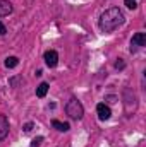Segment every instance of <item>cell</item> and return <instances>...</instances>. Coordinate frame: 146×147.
Here are the masks:
<instances>
[{
	"mask_svg": "<svg viewBox=\"0 0 146 147\" xmlns=\"http://www.w3.org/2000/svg\"><path fill=\"white\" fill-rule=\"evenodd\" d=\"M126 17L119 7H110L100 16V29L103 33H113L117 28L124 24Z\"/></svg>",
	"mask_w": 146,
	"mask_h": 147,
	"instance_id": "1",
	"label": "cell"
},
{
	"mask_svg": "<svg viewBox=\"0 0 146 147\" xmlns=\"http://www.w3.org/2000/svg\"><path fill=\"white\" fill-rule=\"evenodd\" d=\"M65 113H67L69 118H72V120H81L83 115H84V108H83L81 101H77L76 98H72V99H69V103L65 105Z\"/></svg>",
	"mask_w": 146,
	"mask_h": 147,
	"instance_id": "2",
	"label": "cell"
},
{
	"mask_svg": "<svg viewBox=\"0 0 146 147\" xmlns=\"http://www.w3.org/2000/svg\"><path fill=\"white\" fill-rule=\"evenodd\" d=\"M124 105H126V111L127 113H131V105H132V108L136 110L138 108V98H136V94L131 91V89H126L124 91Z\"/></svg>",
	"mask_w": 146,
	"mask_h": 147,
	"instance_id": "3",
	"label": "cell"
},
{
	"mask_svg": "<svg viewBox=\"0 0 146 147\" xmlns=\"http://www.w3.org/2000/svg\"><path fill=\"white\" fill-rule=\"evenodd\" d=\"M43 60H45L46 67L53 69V67H57V63H59V53H57L55 50H48V51H45Z\"/></svg>",
	"mask_w": 146,
	"mask_h": 147,
	"instance_id": "4",
	"label": "cell"
},
{
	"mask_svg": "<svg viewBox=\"0 0 146 147\" xmlns=\"http://www.w3.org/2000/svg\"><path fill=\"white\" fill-rule=\"evenodd\" d=\"M146 45V34L145 33H136L132 39H131V53L132 51H136L138 48H141V46H145Z\"/></svg>",
	"mask_w": 146,
	"mask_h": 147,
	"instance_id": "5",
	"label": "cell"
},
{
	"mask_svg": "<svg viewBox=\"0 0 146 147\" xmlns=\"http://www.w3.org/2000/svg\"><path fill=\"white\" fill-rule=\"evenodd\" d=\"M9 120L3 113H0V140H3L7 135H9Z\"/></svg>",
	"mask_w": 146,
	"mask_h": 147,
	"instance_id": "6",
	"label": "cell"
},
{
	"mask_svg": "<svg viewBox=\"0 0 146 147\" xmlns=\"http://www.w3.org/2000/svg\"><path fill=\"white\" fill-rule=\"evenodd\" d=\"M96 113H98V118H100L102 121L108 120L110 116H112V111H110V108L105 105V103H100V105L96 106Z\"/></svg>",
	"mask_w": 146,
	"mask_h": 147,
	"instance_id": "7",
	"label": "cell"
},
{
	"mask_svg": "<svg viewBox=\"0 0 146 147\" xmlns=\"http://www.w3.org/2000/svg\"><path fill=\"white\" fill-rule=\"evenodd\" d=\"M12 10H14V7H12L10 2H7V0H0V17H5V16L12 14Z\"/></svg>",
	"mask_w": 146,
	"mask_h": 147,
	"instance_id": "8",
	"label": "cell"
},
{
	"mask_svg": "<svg viewBox=\"0 0 146 147\" xmlns=\"http://www.w3.org/2000/svg\"><path fill=\"white\" fill-rule=\"evenodd\" d=\"M52 127L57 128L59 132H67V130L71 128L69 123H65V121H59V120H52Z\"/></svg>",
	"mask_w": 146,
	"mask_h": 147,
	"instance_id": "9",
	"label": "cell"
},
{
	"mask_svg": "<svg viewBox=\"0 0 146 147\" xmlns=\"http://www.w3.org/2000/svg\"><path fill=\"white\" fill-rule=\"evenodd\" d=\"M46 92H48V84H46V82H41L36 87V96L38 98H45Z\"/></svg>",
	"mask_w": 146,
	"mask_h": 147,
	"instance_id": "10",
	"label": "cell"
},
{
	"mask_svg": "<svg viewBox=\"0 0 146 147\" xmlns=\"http://www.w3.org/2000/svg\"><path fill=\"white\" fill-rule=\"evenodd\" d=\"M19 65V58L17 57H7L5 58V67L7 69H14V67H17Z\"/></svg>",
	"mask_w": 146,
	"mask_h": 147,
	"instance_id": "11",
	"label": "cell"
},
{
	"mask_svg": "<svg viewBox=\"0 0 146 147\" xmlns=\"http://www.w3.org/2000/svg\"><path fill=\"white\" fill-rule=\"evenodd\" d=\"M117 70H124L126 69V62L122 60V58H117V62H115V65H113Z\"/></svg>",
	"mask_w": 146,
	"mask_h": 147,
	"instance_id": "12",
	"label": "cell"
},
{
	"mask_svg": "<svg viewBox=\"0 0 146 147\" xmlns=\"http://www.w3.org/2000/svg\"><path fill=\"white\" fill-rule=\"evenodd\" d=\"M124 3H126V7H127V9H131V10H134V9L138 7L136 0H124Z\"/></svg>",
	"mask_w": 146,
	"mask_h": 147,
	"instance_id": "13",
	"label": "cell"
},
{
	"mask_svg": "<svg viewBox=\"0 0 146 147\" xmlns=\"http://www.w3.org/2000/svg\"><path fill=\"white\" fill-rule=\"evenodd\" d=\"M41 142H43V137H41V135H40V137H35V139L31 140V147H40Z\"/></svg>",
	"mask_w": 146,
	"mask_h": 147,
	"instance_id": "14",
	"label": "cell"
},
{
	"mask_svg": "<svg viewBox=\"0 0 146 147\" xmlns=\"http://www.w3.org/2000/svg\"><path fill=\"white\" fill-rule=\"evenodd\" d=\"M33 127H35V125H33V123L29 121V123H26V125H24L23 128H24V132H31V130H33Z\"/></svg>",
	"mask_w": 146,
	"mask_h": 147,
	"instance_id": "15",
	"label": "cell"
},
{
	"mask_svg": "<svg viewBox=\"0 0 146 147\" xmlns=\"http://www.w3.org/2000/svg\"><path fill=\"white\" fill-rule=\"evenodd\" d=\"M5 33H7V28H5V24H2V22H0V36H3Z\"/></svg>",
	"mask_w": 146,
	"mask_h": 147,
	"instance_id": "16",
	"label": "cell"
},
{
	"mask_svg": "<svg viewBox=\"0 0 146 147\" xmlns=\"http://www.w3.org/2000/svg\"><path fill=\"white\" fill-rule=\"evenodd\" d=\"M105 99H107L108 103H117V96H107Z\"/></svg>",
	"mask_w": 146,
	"mask_h": 147,
	"instance_id": "17",
	"label": "cell"
}]
</instances>
